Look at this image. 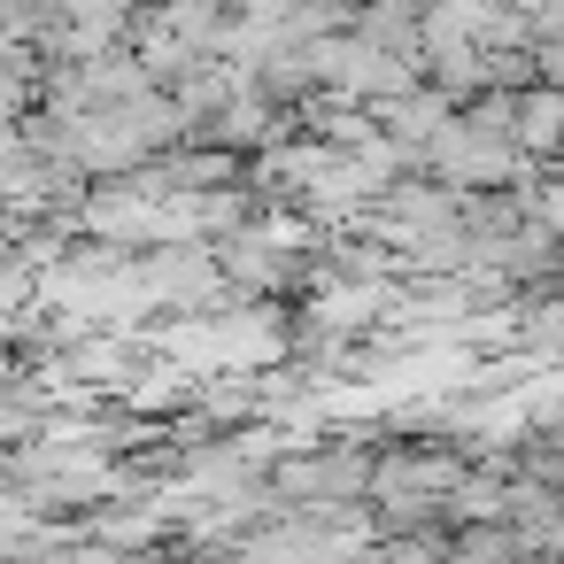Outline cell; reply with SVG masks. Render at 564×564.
<instances>
[{"instance_id": "cell-1", "label": "cell", "mask_w": 564, "mask_h": 564, "mask_svg": "<svg viewBox=\"0 0 564 564\" xmlns=\"http://www.w3.org/2000/svg\"><path fill=\"white\" fill-rule=\"evenodd\" d=\"M371 487V448H317V456H286L271 471L279 502H348Z\"/></svg>"}, {"instance_id": "cell-2", "label": "cell", "mask_w": 564, "mask_h": 564, "mask_svg": "<svg viewBox=\"0 0 564 564\" xmlns=\"http://www.w3.org/2000/svg\"><path fill=\"white\" fill-rule=\"evenodd\" d=\"M510 140H518V155H556V148H564V86H541V78H525V86H518Z\"/></svg>"}, {"instance_id": "cell-3", "label": "cell", "mask_w": 564, "mask_h": 564, "mask_svg": "<svg viewBox=\"0 0 564 564\" xmlns=\"http://www.w3.org/2000/svg\"><path fill=\"white\" fill-rule=\"evenodd\" d=\"M525 63H533V78H541V86H564V40H533V47H525Z\"/></svg>"}]
</instances>
